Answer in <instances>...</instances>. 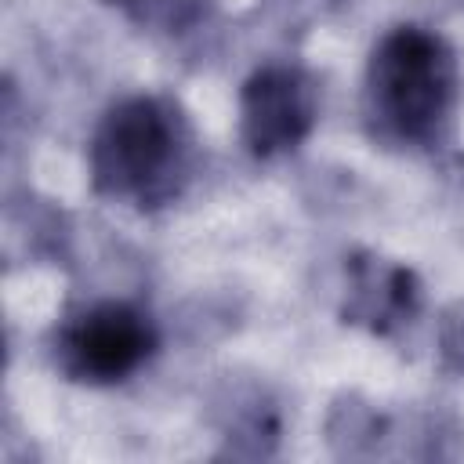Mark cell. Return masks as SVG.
<instances>
[{
  "label": "cell",
  "mask_w": 464,
  "mask_h": 464,
  "mask_svg": "<svg viewBox=\"0 0 464 464\" xmlns=\"http://www.w3.org/2000/svg\"><path fill=\"white\" fill-rule=\"evenodd\" d=\"M457 58L442 36L417 25L388 33L366 69V116L377 134L424 145L439 138L457 105Z\"/></svg>",
  "instance_id": "cell-1"
},
{
  "label": "cell",
  "mask_w": 464,
  "mask_h": 464,
  "mask_svg": "<svg viewBox=\"0 0 464 464\" xmlns=\"http://www.w3.org/2000/svg\"><path fill=\"white\" fill-rule=\"evenodd\" d=\"M185 123L156 98H130L109 109L91 141V174L98 192L152 203L174 192L185 167Z\"/></svg>",
  "instance_id": "cell-2"
},
{
  "label": "cell",
  "mask_w": 464,
  "mask_h": 464,
  "mask_svg": "<svg viewBox=\"0 0 464 464\" xmlns=\"http://www.w3.org/2000/svg\"><path fill=\"white\" fill-rule=\"evenodd\" d=\"M156 334L149 319L120 301H105L76 315L58 337V362L69 377L112 384L130 377L152 352Z\"/></svg>",
  "instance_id": "cell-3"
},
{
  "label": "cell",
  "mask_w": 464,
  "mask_h": 464,
  "mask_svg": "<svg viewBox=\"0 0 464 464\" xmlns=\"http://www.w3.org/2000/svg\"><path fill=\"white\" fill-rule=\"evenodd\" d=\"M315 123V87L297 69H261L243 87V134L257 156L294 149Z\"/></svg>",
  "instance_id": "cell-4"
}]
</instances>
